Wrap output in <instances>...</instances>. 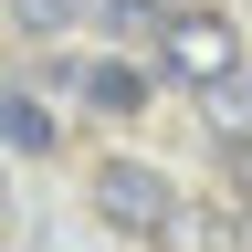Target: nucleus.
<instances>
[{
  "mask_svg": "<svg viewBox=\"0 0 252 252\" xmlns=\"http://www.w3.org/2000/svg\"><path fill=\"white\" fill-rule=\"evenodd\" d=\"M74 11H94V0H11V21H21V32H63Z\"/></svg>",
  "mask_w": 252,
  "mask_h": 252,
  "instance_id": "obj_6",
  "label": "nucleus"
},
{
  "mask_svg": "<svg viewBox=\"0 0 252 252\" xmlns=\"http://www.w3.org/2000/svg\"><path fill=\"white\" fill-rule=\"evenodd\" d=\"M94 21L116 42H168V0H94Z\"/></svg>",
  "mask_w": 252,
  "mask_h": 252,
  "instance_id": "obj_5",
  "label": "nucleus"
},
{
  "mask_svg": "<svg viewBox=\"0 0 252 252\" xmlns=\"http://www.w3.org/2000/svg\"><path fill=\"white\" fill-rule=\"evenodd\" d=\"M158 53H168V74H179V84H200V94H220V84L242 74L231 21H168V42H158Z\"/></svg>",
  "mask_w": 252,
  "mask_h": 252,
  "instance_id": "obj_2",
  "label": "nucleus"
},
{
  "mask_svg": "<svg viewBox=\"0 0 252 252\" xmlns=\"http://www.w3.org/2000/svg\"><path fill=\"white\" fill-rule=\"evenodd\" d=\"M179 189L147 168V158H105V168H94V220H105V231H126V242H179Z\"/></svg>",
  "mask_w": 252,
  "mask_h": 252,
  "instance_id": "obj_1",
  "label": "nucleus"
},
{
  "mask_svg": "<svg viewBox=\"0 0 252 252\" xmlns=\"http://www.w3.org/2000/svg\"><path fill=\"white\" fill-rule=\"evenodd\" d=\"M242 200H252V147H242Z\"/></svg>",
  "mask_w": 252,
  "mask_h": 252,
  "instance_id": "obj_7",
  "label": "nucleus"
},
{
  "mask_svg": "<svg viewBox=\"0 0 252 252\" xmlns=\"http://www.w3.org/2000/svg\"><path fill=\"white\" fill-rule=\"evenodd\" d=\"M74 84H84L105 116H137V105H147V74H137V63H74Z\"/></svg>",
  "mask_w": 252,
  "mask_h": 252,
  "instance_id": "obj_4",
  "label": "nucleus"
},
{
  "mask_svg": "<svg viewBox=\"0 0 252 252\" xmlns=\"http://www.w3.org/2000/svg\"><path fill=\"white\" fill-rule=\"evenodd\" d=\"M0 147H32V158L53 147V105L32 84H0Z\"/></svg>",
  "mask_w": 252,
  "mask_h": 252,
  "instance_id": "obj_3",
  "label": "nucleus"
}]
</instances>
